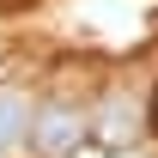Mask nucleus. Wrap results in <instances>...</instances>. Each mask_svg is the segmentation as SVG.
<instances>
[{
    "instance_id": "f257e3e1",
    "label": "nucleus",
    "mask_w": 158,
    "mask_h": 158,
    "mask_svg": "<svg viewBox=\"0 0 158 158\" xmlns=\"http://www.w3.org/2000/svg\"><path fill=\"white\" fill-rule=\"evenodd\" d=\"M85 110H73V103H43V110H31V146H37L43 158H67L85 140Z\"/></svg>"
},
{
    "instance_id": "f03ea898",
    "label": "nucleus",
    "mask_w": 158,
    "mask_h": 158,
    "mask_svg": "<svg viewBox=\"0 0 158 158\" xmlns=\"http://www.w3.org/2000/svg\"><path fill=\"white\" fill-rule=\"evenodd\" d=\"M19 140H31V98L19 85H0V152H12Z\"/></svg>"
},
{
    "instance_id": "7ed1b4c3",
    "label": "nucleus",
    "mask_w": 158,
    "mask_h": 158,
    "mask_svg": "<svg viewBox=\"0 0 158 158\" xmlns=\"http://www.w3.org/2000/svg\"><path fill=\"white\" fill-rule=\"evenodd\" d=\"M110 146H128V140L140 134V103H128V98H110L103 103V128H98Z\"/></svg>"
}]
</instances>
